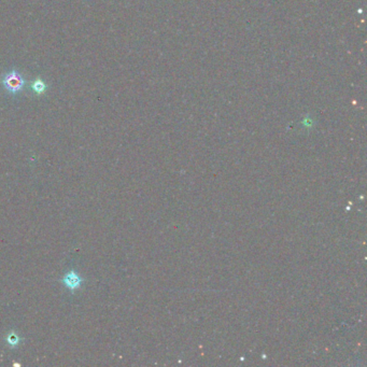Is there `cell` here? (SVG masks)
<instances>
[{
	"instance_id": "277c9868",
	"label": "cell",
	"mask_w": 367,
	"mask_h": 367,
	"mask_svg": "<svg viewBox=\"0 0 367 367\" xmlns=\"http://www.w3.org/2000/svg\"><path fill=\"white\" fill-rule=\"evenodd\" d=\"M7 340H8V343L10 344L11 347L17 346V344L20 342V338H19V337H18L16 334H14V333L10 334V335L8 336V339H7Z\"/></svg>"
},
{
	"instance_id": "3957f363",
	"label": "cell",
	"mask_w": 367,
	"mask_h": 367,
	"mask_svg": "<svg viewBox=\"0 0 367 367\" xmlns=\"http://www.w3.org/2000/svg\"><path fill=\"white\" fill-rule=\"evenodd\" d=\"M33 88H34V91H35L36 93L41 94V93H43L44 91H46L47 86H46V84L43 83V81H41V80H39V79H38V80H36V81L34 82Z\"/></svg>"
},
{
	"instance_id": "6da1fadb",
	"label": "cell",
	"mask_w": 367,
	"mask_h": 367,
	"mask_svg": "<svg viewBox=\"0 0 367 367\" xmlns=\"http://www.w3.org/2000/svg\"><path fill=\"white\" fill-rule=\"evenodd\" d=\"M4 85L12 93H17L21 91L24 86V80L22 79L20 74L16 71H12L11 73L7 74L4 79Z\"/></svg>"
},
{
	"instance_id": "7a4b0ae2",
	"label": "cell",
	"mask_w": 367,
	"mask_h": 367,
	"mask_svg": "<svg viewBox=\"0 0 367 367\" xmlns=\"http://www.w3.org/2000/svg\"><path fill=\"white\" fill-rule=\"evenodd\" d=\"M63 282L69 290L74 291V290H77L78 288H80L82 279H81V277L79 275H77L74 272H70L64 277Z\"/></svg>"
}]
</instances>
